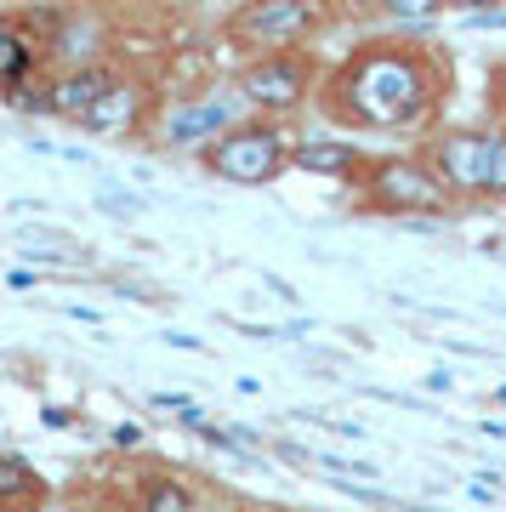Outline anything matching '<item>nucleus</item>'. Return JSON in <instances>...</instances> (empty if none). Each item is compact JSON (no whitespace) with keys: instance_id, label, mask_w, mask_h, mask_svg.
<instances>
[{"instance_id":"1","label":"nucleus","mask_w":506,"mask_h":512,"mask_svg":"<svg viewBox=\"0 0 506 512\" xmlns=\"http://www.w3.org/2000/svg\"><path fill=\"white\" fill-rule=\"evenodd\" d=\"M455 92L450 57L427 35H370L325 74L319 109L370 137H427Z\"/></svg>"},{"instance_id":"2","label":"nucleus","mask_w":506,"mask_h":512,"mask_svg":"<svg viewBox=\"0 0 506 512\" xmlns=\"http://www.w3.org/2000/svg\"><path fill=\"white\" fill-rule=\"evenodd\" d=\"M359 211H370V217H450L455 200L416 154H381L359 177Z\"/></svg>"},{"instance_id":"3","label":"nucleus","mask_w":506,"mask_h":512,"mask_svg":"<svg viewBox=\"0 0 506 512\" xmlns=\"http://www.w3.org/2000/svg\"><path fill=\"white\" fill-rule=\"evenodd\" d=\"M290 154H296V143L273 120H239L199 160H205L211 177H222V183H234V188H268L290 171Z\"/></svg>"},{"instance_id":"4","label":"nucleus","mask_w":506,"mask_h":512,"mask_svg":"<svg viewBox=\"0 0 506 512\" xmlns=\"http://www.w3.org/2000/svg\"><path fill=\"white\" fill-rule=\"evenodd\" d=\"M319 74L325 69H319V57H313L308 46H279V52H256V57L239 63L234 92H239V103H251L256 114H290L313 97Z\"/></svg>"},{"instance_id":"5","label":"nucleus","mask_w":506,"mask_h":512,"mask_svg":"<svg viewBox=\"0 0 506 512\" xmlns=\"http://www.w3.org/2000/svg\"><path fill=\"white\" fill-rule=\"evenodd\" d=\"M489 148H495V131L484 126H438L421 137L416 160L433 171L455 205H478L489 200Z\"/></svg>"},{"instance_id":"6","label":"nucleus","mask_w":506,"mask_h":512,"mask_svg":"<svg viewBox=\"0 0 506 512\" xmlns=\"http://www.w3.org/2000/svg\"><path fill=\"white\" fill-rule=\"evenodd\" d=\"M325 23L319 0H245L234 18H228V40L245 52H279V46H302Z\"/></svg>"},{"instance_id":"7","label":"nucleus","mask_w":506,"mask_h":512,"mask_svg":"<svg viewBox=\"0 0 506 512\" xmlns=\"http://www.w3.org/2000/svg\"><path fill=\"white\" fill-rule=\"evenodd\" d=\"M228 126H239V109L234 97H188V103H177V109L160 120V143L165 148H194V154H205V148L217 143Z\"/></svg>"},{"instance_id":"8","label":"nucleus","mask_w":506,"mask_h":512,"mask_svg":"<svg viewBox=\"0 0 506 512\" xmlns=\"http://www.w3.org/2000/svg\"><path fill=\"white\" fill-rule=\"evenodd\" d=\"M109 86H114L109 63H69L63 74H52V80L40 86V114H57V120L80 126V120H86V109L109 92Z\"/></svg>"},{"instance_id":"9","label":"nucleus","mask_w":506,"mask_h":512,"mask_svg":"<svg viewBox=\"0 0 506 512\" xmlns=\"http://www.w3.org/2000/svg\"><path fill=\"white\" fill-rule=\"evenodd\" d=\"M143 114H148V86L137 74H114V86L86 109L80 131H86V137H126V131H137Z\"/></svg>"},{"instance_id":"10","label":"nucleus","mask_w":506,"mask_h":512,"mask_svg":"<svg viewBox=\"0 0 506 512\" xmlns=\"http://www.w3.org/2000/svg\"><path fill=\"white\" fill-rule=\"evenodd\" d=\"M370 154L359 143H342V137H319V143H296L290 154V171H308V177H336V183H359Z\"/></svg>"},{"instance_id":"11","label":"nucleus","mask_w":506,"mask_h":512,"mask_svg":"<svg viewBox=\"0 0 506 512\" xmlns=\"http://www.w3.org/2000/svg\"><path fill=\"white\" fill-rule=\"evenodd\" d=\"M0 507L6 512H40L46 507V478L23 456H0Z\"/></svg>"},{"instance_id":"12","label":"nucleus","mask_w":506,"mask_h":512,"mask_svg":"<svg viewBox=\"0 0 506 512\" xmlns=\"http://www.w3.org/2000/svg\"><path fill=\"white\" fill-rule=\"evenodd\" d=\"M35 74H40V52L12 29V23H0V92L12 97V92H23V86H35Z\"/></svg>"},{"instance_id":"13","label":"nucleus","mask_w":506,"mask_h":512,"mask_svg":"<svg viewBox=\"0 0 506 512\" xmlns=\"http://www.w3.org/2000/svg\"><path fill=\"white\" fill-rule=\"evenodd\" d=\"M194 484L177 473H143L137 478V512H194Z\"/></svg>"},{"instance_id":"14","label":"nucleus","mask_w":506,"mask_h":512,"mask_svg":"<svg viewBox=\"0 0 506 512\" xmlns=\"http://www.w3.org/2000/svg\"><path fill=\"white\" fill-rule=\"evenodd\" d=\"M450 12L444 0H381V18L387 23H404V29H427Z\"/></svg>"},{"instance_id":"15","label":"nucleus","mask_w":506,"mask_h":512,"mask_svg":"<svg viewBox=\"0 0 506 512\" xmlns=\"http://www.w3.org/2000/svg\"><path fill=\"white\" fill-rule=\"evenodd\" d=\"M489 200H506V131H495L489 148Z\"/></svg>"},{"instance_id":"16","label":"nucleus","mask_w":506,"mask_h":512,"mask_svg":"<svg viewBox=\"0 0 506 512\" xmlns=\"http://www.w3.org/2000/svg\"><path fill=\"white\" fill-rule=\"evenodd\" d=\"M450 12H467V18H489V12H501L506 0H444Z\"/></svg>"},{"instance_id":"17","label":"nucleus","mask_w":506,"mask_h":512,"mask_svg":"<svg viewBox=\"0 0 506 512\" xmlns=\"http://www.w3.org/2000/svg\"><path fill=\"white\" fill-rule=\"evenodd\" d=\"M103 211H109V217H131V211H143V205L131 200V194H103Z\"/></svg>"},{"instance_id":"18","label":"nucleus","mask_w":506,"mask_h":512,"mask_svg":"<svg viewBox=\"0 0 506 512\" xmlns=\"http://www.w3.org/2000/svg\"><path fill=\"white\" fill-rule=\"evenodd\" d=\"M114 444H120V450H137V444H143V427L120 421V427H114Z\"/></svg>"},{"instance_id":"19","label":"nucleus","mask_w":506,"mask_h":512,"mask_svg":"<svg viewBox=\"0 0 506 512\" xmlns=\"http://www.w3.org/2000/svg\"><path fill=\"white\" fill-rule=\"evenodd\" d=\"M501 404H506V387H501Z\"/></svg>"},{"instance_id":"20","label":"nucleus","mask_w":506,"mask_h":512,"mask_svg":"<svg viewBox=\"0 0 506 512\" xmlns=\"http://www.w3.org/2000/svg\"><path fill=\"white\" fill-rule=\"evenodd\" d=\"M501 211H506V200H501Z\"/></svg>"}]
</instances>
